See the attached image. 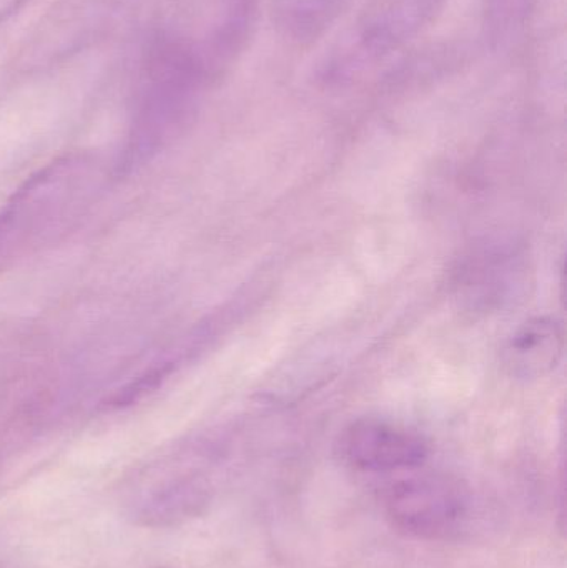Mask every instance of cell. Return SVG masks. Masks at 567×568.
<instances>
[{
    "label": "cell",
    "instance_id": "1",
    "mask_svg": "<svg viewBox=\"0 0 567 568\" xmlns=\"http://www.w3.org/2000/svg\"><path fill=\"white\" fill-rule=\"evenodd\" d=\"M443 0H368L323 62V79L352 82L415 39Z\"/></svg>",
    "mask_w": 567,
    "mask_h": 568
},
{
    "label": "cell",
    "instance_id": "2",
    "mask_svg": "<svg viewBox=\"0 0 567 568\" xmlns=\"http://www.w3.org/2000/svg\"><path fill=\"white\" fill-rule=\"evenodd\" d=\"M382 509L393 529L418 540H448L468 526L473 497L462 480L446 474H412L389 484Z\"/></svg>",
    "mask_w": 567,
    "mask_h": 568
},
{
    "label": "cell",
    "instance_id": "3",
    "mask_svg": "<svg viewBox=\"0 0 567 568\" xmlns=\"http://www.w3.org/2000/svg\"><path fill=\"white\" fill-rule=\"evenodd\" d=\"M343 463L360 473H412L426 463L428 443L416 430L378 417L353 420L338 437Z\"/></svg>",
    "mask_w": 567,
    "mask_h": 568
},
{
    "label": "cell",
    "instance_id": "4",
    "mask_svg": "<svg viewBox=\"0 0 567 568\" xmlns=\"http://www.w3.org/2000/svg\"><path fill=\"white\" fill-rule=\"evenodd\" d=\"M563 349L561 324L555 317H535L513 334L503 353V363L513 379H539L556 369Z\"/></svg>",
    "mask_w": 567,
    "mask_h": 568
},
{
    "label": "cell",
    "instance_id": "5",
    "mask_svg": "<svg viewBox=\"0 0 567 568\" xmlns=\"http://www.w3.org/2000/svg\"><path fill=\"white\" fill-rule=\"evenodd\" d=\"M352 0H272L276 29L286 39L308 45L325 36Z\"/></svg>",
    "mask_w": 567,
    "mask_h": 568
}]
</instances>
